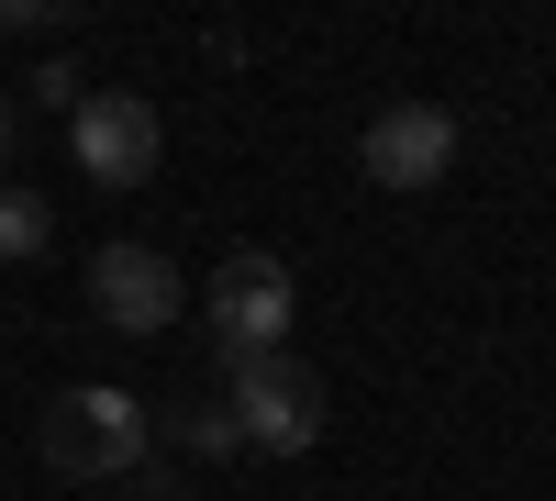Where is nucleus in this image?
I'll return each instance as SVG.
<instances>
[{"label": "nucleus", "mask_w": 556, "mask_h": 501, "mask_svg": "<svg viewBox=\"0 0 556 501\" xmlns=\"http://www.w3.org/2000/svg\"><path fill=\"white\" fill-rule=\"evenodd\" d=\"M223 424H235L245 458H312L323 446V379L290 346L267 356H223Z\"/></svg>", "instance_id": "nucleus-1"}, {"label": "nucleus", "mask_w": 556, "mask_h": 501, "mask_svg": "<svg viewBox=\"0 0 556 501\" xmlns=\"http://www.w3.org/2000/svg\"><path fill=\"white\" fill-rule=\"evenodd\" d=\"M146 446H156L146 401L112 390V379H78V390L45 401V468H56V479H134Z\"/></svg>", "instance_id": "nucleus-2"}, {"label": "nucleus", "mask_w": 556, "mask_h": 501, "mask_svg": "<svg viewBox=\"0 0 556 501\" xmlns=\"http://www.w3.org/2000/svg\"><path fill=\"white\" fill-rule=\"evenodd\" d=\"M290 312H301V290H290V267H278L267 246H235V256L212 267V290H201V324H212L223 356H267V346H290Z\"/></svg>", "instance_id": "nucleus-3"}, {"label": "nucleus", "mask_w": 556, "mask_h": 501, "mask_svg": "<svg viewBox=\"0 0 556 501\" xmlns=\"http://www.w3.org/2000/svg\"><path fill=\"white\" fill-rule=\"evenodd\" d=\"M67 146H78V178H101V190H146L156 156H167V123H156L146 89H78Z\"/></svg>", "instance_id": "nucleus-4"}, {"label": "nucleus", "mask_w": 556, "mask_h": 501, "mask_svg": "<svg viewBox=\"0 0 556 501\" xmlns=\"http://www.w3.org/2000/svg\"><path fill=\"white\" fill-rule=\"evenodd\" d=\"M367 178L379 190H445V167H456V112H434V101H390L379 123H367Z\"/></svg>", "instance_id": "nucleus-5"}, {"label": "nucleus", "mask_w": 556, "mask_h": 501, "mask_svg": "<svg viewBox=\"0 0 556 501\" xmlns=\"http://www.w3.org/2000/svg\"><path fill=\"white\" fill-rule=\"evenodd\" d=\"M89 312H101L112 335H167L178 324V267L156 246H101L89 256Z\"/></svg>", "instance_id": "nucleus-6"}, {"label": "nucleus", "mask_w": 556, "mask_h": 501, "mask_svg": "<svg viewBox=\"0 0 556 501\" xmlns=\"http://www.w3.org/2000/svg\"><path fill=\"white\" fill-rule=\"evenodd\" d=\"M56 246V212H45V190H23V178H0V267H23Z\"/></svg>", "instance_id": "nucleus-7"}, {"label": "nucleus", "mask_w": 556, "mask_h": 501, "mask_svg": "<svg viewBox=\"0 0 556 501\" xmlns=\"http://www.w3.org/2000/svg\"><path fill=\"white\" fill-rule=\"evenodd\" d=\"M178 435H190V446H201V458H235V424H223V401H201V413H190V424H178Z\"/></svg>", "instance_id": "nucleus-8"}, {"label": "nucleus", "mask_w": 556, "mask_h": 501, "mask_svg": "<svg viewBox=\"0 0 556 501\" xmlns=\"http://www.w3.org/2000/svg\"><path fill=\"white\" fill-rule=\"evenodd\" d=\"M34 101H56V112H78V67L56 57V67H34Z\"/></svg>", "instance_id": "nucleus-9"}, {"label": "nucleus", "mask_w": 556, "mask_h": 501, "mask_svg": "<svg viewBox=\"0 0 556 501\" xmlns=\"http://www.w3.org/2000/svg\"><path fill=\"white\" fill-rule=\"evenodd\" d=\"M0 34H56V12L45 0H0Z\"/></svg>", "instance_id": "nucleus-10"}, {"label": "nucleus", "mask_w": 556, "mask_h": 501, "mask_svg": "<svg viewBox=\"0 0 556 501\" xmlns=\"http://www.w3.org/2000/svg\"><path fill=\"white\" fill-rule=\"evenodd\" d=\"M12 134H23V123H12V89H0V167H12Z\"/></svg>", "instance_id": "nucleus-11"}]
</instances>
